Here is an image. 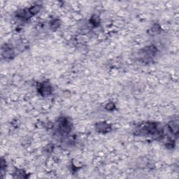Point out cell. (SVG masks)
<instances>
[{"label":"cell","instance_id":"obj_1","mask_svg":"<svg viewBox=\"0 0 179 179\" xmlns=\"http://www.w3.org/2000/svg\"><path fill=\"white\" fill-rule=\"evenodd\" d=\"M60 132L64 134H69L73 129V123L67 117H61L58 121Z\"/></svg>","mask_w":179,"mask_h":179},{"label":"cell","instance_id":"obj_2","mask_svg":"<svg viewBox=\"0 0 179 179\" xmlns=\"http://www.w3.org/2000/svg\"><path fill=\"white\" fill-rule=\"evenodd\" d=\"M1 56L5 60H11L15 56L14 49L9 44H4L1 47Z\"/></svg>","mask_w":179,"mask_h":179},{"label":"cell","instance_id":"obj_6","mask_svg":"<svg viewBox=\"0 0 179 179\" xmlns=\"http://www.w3.org/2000/svg\"><path fill=\"white\" fill-rule=\"evenodd\" d=\"M169 129L171 131V132H172V134H178V122L172 121L171 123H169Z\"/></svg>","mask_w":179,"mask_h":179},{"label":"cell","instance_id":"obj_9","mask_svg":"<svg viewBox=\"0 0 179 179\" xmlns=\"http://www.w3.org/2000/svg\"><path fill=\"white\" fill-rule=\"evenodd\" d=\"M90 22L92 25H93L94 27H97L99 25L100 23V18L99 17L97 16V15H93V16L91 17L90 20Z\"/></svg>","mask_w":179,"mask_h":179},{"label":"cell","instance_id":"obj_10","mask_svg":"<svg viewBox=\"0 0 179 179\" xmlns=\"http://www.w3.org/2000/svg\"><path fill=\"white\" fill-rule=\"evenodd\" d=\"M15 178H27V174L23 169H17L14 172Z\"/></svg>","mask_w":179,"mask_h":179},{"label":"cell","instance_id":"obj_7","mask_svg":"<svg viewBox=\"0 0 179 179\" xmlns=\"http://www.w3.org/2000/svg\"><path fill=\"white\" fill-rule=\"evenodd\" d=\"M41 8V6L38 5V4H36V5L32 6V7L29 8L28 11H29V12H30V15H32V16H33V15L37 14L38 12L40 11Z\"/></svg>","mask_w":179,"mask_h":179},{"label":"cell","instance_id":"obj_3","mask_svg":"<svg viewBox=\"0 0 179 179\" xmlns=\"http://www.w3.org/2000/svg\"><path fill=\"white\" fill-rule=\"evenodd\" d=\"M38 93H39L41 96L46 97L48 96V95H50V94L52 93V88L50 83L44 81V82L39 84V87H38Z\"/></svg>","mask_w":179,"mask_h":179},{"label":"cell","instance_id":"obj_5","mask_svg":"<svg viewBox=\"0 0 179 179\" xmlns=\"http://www.w3.org/2000/svg\"><path fill=\"white\" fill-rule=\"evenodd\" d=\"M96 130L99 133L106 134L112 131V126L109 123L106 122H101L95 125Z\"/></svg>","mask_w":179,"mask_h":179},{"label":"cell","instance_id":"obj_8","mask_svg":"<svg viewBox=\"0 0 179 179\" xmlns=\"http://www.w3.org/2000/svg\"><path fill=\"white\" fill-rule=\"evenodd\" d=\"M61 22L58 19H53L50 22V27L52 30H56L60 26Z\"/></svg>","mask_w":179,"mask_h":179},{"label":"cell","instance_id":"obj_4","mask_svg":"<svg viewBox=\"0 0 179 179\" xmlns=\"http://www.w3.org/2000/svg\"><path fill=\"white\" fill-rule=\"evenodd\" d=\"M157 52V49L156 47H155L154 46H150L142 49L141 53L142 54V57L144 59H150V58H153L156 55Z\"/></svg>","mask_w":179,"mask_h":179},{"label":"cell","instance_id":"obj_11","mask_svg":"<svg viewBox=\"0 0 179 179\" xmlns=\"http://www.w3.org/2000/svg\"><path fill=\"white\" fill-rule=\"evenodd\" d=\"M115 108V104L113 102H109L106 105V109L108 111H113Z\"/></svg>","mask_w":179,"mask_h":179}]
</instances>
